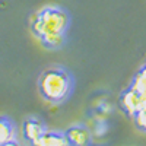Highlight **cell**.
<instances>
[{
	"instance_id": "cell-11",
	"label": "cell",
	"mask_w": 146,
	"mask_h": 146,
	"mask_svg": "<svg viewBox=\"0 0 146 146\" xmlns=\"http://www.w3.org/2000/svg\"><path fill=\"white\" fill-rule=\"evenodd\" d=\"M0 146H22V143H21L18 139H13V140H9V142L0 145Z\"/></svg>"
},
{
	"instance_id": "cell-7",
	"label": "cell",
	"mask_w": 146,
	"mask_h": 146,
	"mask_svg": "<svg viewBox=\"0 0 146 146\" xmlns=\"http://www.w3.org/2000/svg\"><path fill=\"white\" fill-rule=\"evenodd\" d=\"M16 136H18L16 124L9 117L2 115L0 117V145L16 139Z\"/></svg>"
},
{
	"instance_id": "cell-6",
	"label": "cell",
	"mask_w": 146,
	"mask_h": 146,
	"mask_svg": "<svg viewBox=\"0 0 146 146\" xmlns=\"http://www.w3.org/2000/svg\"><path fill=\"white\" fill-rule=\"evenodd\" d=\"M31 146H70L63 131L45 130Z\"/></svg>"
},
{
	"instance_id": "cell-8",
	"label": "cell",
	"mask_w": 146,
	"mask_h": 146,
	"mask_svg": "<svg viewBox=\"0 0 146 146\" xmlns=\"http://www.w3.org/2000/svg\"><path fill=\"white\" fill-rule=\"evenodd\" d=\"M130 88H133L136 92H139L143 98H146V66H143L133 79Z\"/></svg>"
},
{
	"instance_id": "cell-2",
	"label": "cell",
	"mask_w": 146,
	"mask_h": 146,
	"mask_svg": "<svg viewBox=\"0 0 146 146\" xmlns=\"http://www.w3.org/2000/svg\"><path fill=\"white\" fill-rule=\"evenodd\" d=\"M69 27V12L58 6H45L31 18V31L38 40L48 35H66Z\"/></svg>"
},
{
	"instance_id": "cell-3",
	"label": "cell",
	"mask_w": 146,
	"mask_h": 146,
	"mask_svg": "<svg viewBox=\"0 0 146 146\" xmlns=\"http://www.w3.org/2000/svg\"><path fill=\"white\" fill-rule=\"evenodd\" d=\"M120 105L127 115L133 117L139 110L146 107V98H143L139 92H136L133 88L129 86V89L124 91L120 96Z\"/></svg>"
},
{
	"instance_id": "cell-5",
	"label": "cell",
	"mask_w": 146,
	"mask_h": 146,
	"mask_svg": "<svg viewBox=\"0 0 146 146\" xmlns=\"http://www.w3.org/2000/svg\"><path fill=\"white\" fill-rule=\"evenodd\" d=\"M64 135L70 146H89L91 145V133L85 126H72Z\"/></svg>"
},
{
	"instance_id": "cell-10",
	"label": "cell",
	"mask_w": 146,
	"mask_h": 146,
	"mask_svg": "<svg viewBox=\"0 0 146 146\" xmlns=\"http://www.w3.org/2000/svg\"><path fill=\"white\" fill-rule=\"evenodd\" d=\"M133 118H135V124L139 130L142 131H146V107H143L142 110H139V111L133 115Z\"/></svg>"
},
{
	"instance_id": "cell-1",
	"label": "cell",
	"mask_w": 146,
	"mask_h": 146,
	"mask_svg": "<svg viewBox=\"0 0 146 146\" xmlns=\"http://www.w3.org/2000/svg\"><path fill=\"white\" fill-rule=\"evenodd\" d=\"M38 89L45 101L51 104H62L72 94L73 78L70 72L63 67H50L40 75Z\"/></svg>"
},
{
	"instance_id": "cell-4",
	"label": "cell",
	"mask_w": 146,
	"mask_h": 146,
	"mask_svg": "<svg viewBox=\"0 0 146 146\" xmlns=\"http://www.w3.org/2000/svg\"><path fill=\"white\" fill-rule=\"evenodd\" d=\"M47 130L45 123L38 117H28L22 123V136L29 145L34 143Z\"/></svg>"
},
{
	"instance_id": "cell-12",
	"label": "cell",
	"mask_w": 146,
	"mask_h": 146,
	"mask_svg": "<svg viewBox=\"0 0 146 146\" xmlns=\"http://www.w3.org/2000/svg\"><path fill=\"white\" fill-rule=\"evenodd\" d=\"M145 66H146V64H145Z\"/></svg>"
},
{
	"instance_id": "cell-9",
	"label": "cell",
	"mask_w": 146,
	"mask_h": 146,
	"mask_svg": "<svg viewBox=\"0 0 146 146\" xmlns=\"http://www.w3.org/2000/svg\"><path fill=\"white\" fill-rule=\"evenodd\" d=\"M41 44L48 50H58L66 42V35H48L40 40Z\"/></svg>"
}]
</instances>
